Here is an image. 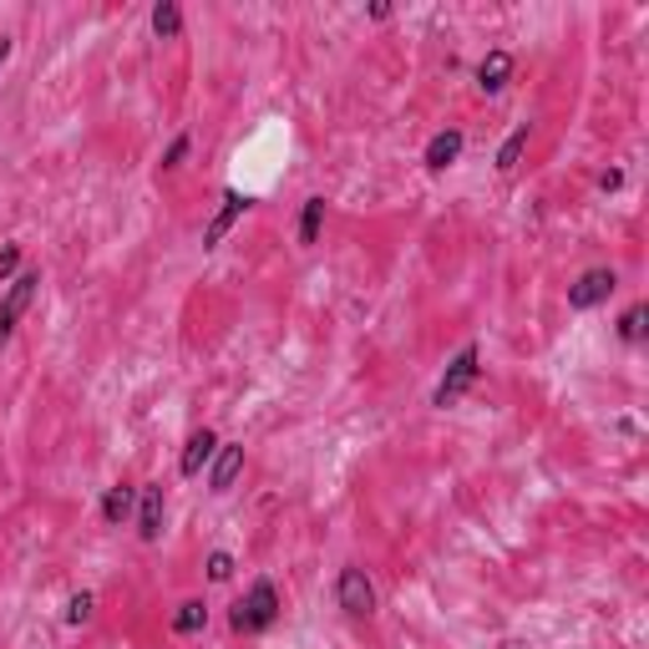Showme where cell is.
<instances>
[{
  "label": "cell",
  "instance_id": "6",
  "mask_svg": "<svg viewBox=\"0 0 649 649\" xmlns=\"http://www.w3.org/2000/svg\"><path fill=\"white\" fill-rule=\"evenodd\" d=\"M137 538L143 543H162V528H168V492H162V482H143L137 487Z\"/></svg>",
  "mask_w": 649,
  "mask_h": 649
},
{
  "label": "cell",
  "instance_id": "4",
  "mask_svg": "<svg viewBox=\"0 0 649 649\" xmlns=\"http://www.w3.org/2000/svg\"><path fill=\"white\" fill-rule=\"evenodd\" d=\"M335 604L345 609L351 620H370V614H376L381 599H376V584H370V574L360 568V563H345V568L335 574Z\"/></svg>",
  "mask_w": 649,
  "mask_h": 649
},
{
  "label": "cell",
  "instance_id": "11",
  "mask_svg": "<svg viewBox=\"0 0 649 649\" xmlns=\"http://www.w3.org/2000/svg\"><path fill=\"white\" fill-rule=\"evenodd\" d=\"M513 82V51H487L482 61H477V91H487V97H498L502 87Z\"/></svg>",
  "mask_w": 649,
  "mask_h": 649
},
{
  "label": "cell",
  "instance_id": "15",
  "mask_svg": "<svg viewBox=\"0 0 649 649\" xmlns=\"http://www.w3.org/2000/svg\"><path fill=\"white\" fill-rule=\"evenodd\" d=\"M320 229H324V198L315 193V198H305V208H299V229H295L299 249H315V244H320Z\"/></svg>",
  "mask_w": 649,
  "mask_h": 649
},
{
  "label": "cell",
  "instance_id": "1",
  "mask_svg": "<svg viewBox=\"0 0 649 649\" xmlns=\"http://www.w3.org/2000/svg\"><path fill=\"white\" fill-rule=\"evenodd\" d=\"M280 614H284V599L274 589V578H254L244 589V599H234V609H229V629L234 635H265V629L280 624Z\"/></svg>",
  "mask_w": 649,
  "mask_h": 649
},
{
  "label": "cell",
  "instance_id": "2",
  "mask_svg": "<svg viewBox=\"0 0 649 649\" xmlns=\"http://www.w3.org/2000/svg\"><path fill=\"white\" fill-rule=\"evenodd\" d=\"M477 376H482V351L467 340V345L452 355V366H446V376L437 381V391H431V406H457V401L477 385Z\"/></svg>",
  "mask_w": 649,
  "mask_h": 649
},
{
  "label": "cell",
  "instance_id": "17",
  "mask_svg": "<svg viewBox=\"0 0 649 649\" xmlns=\"http://www.w3.org/2000/svg\"><path fill=\"white\" fill-rule=\"evenodd\" d=\"M645 320H649V305H629V310L620 315V340H624V345H639V340L649 335Z\"/></svg>",
  "mask_w": 649,
  "mask_h": 649
},
{
  "label": "cell",
  "instance_id": "22",
  "mask_svg": "<svg viewBox=\"0 0 649 649\" xmlns=\"http://www.w3.org/2000/svg\"><path fill=\"white\" fill-rule=\"evenodd\" d=\"M599 188H604V193H620V188H624V168H609V173H599Z\"/></svg>",
  "mask_w": 649,
  "mask_h": 649
},
{
  "label": "cell",
  "instance_id": "23",
  "mask_svg": "<svg viewBox=\"0 0 649 649\" xmlns=\"http://www.w3.org/2000/svg\"><path fill=\"white\" fill-rule=\"evenodd\" d=\"M11 51H15V41H11V36H0V66L11 61Z\"/></svg>",
  "mask_w": 649,
  "mask_h": 649
},
{
  "label": "cell",
  "instance_id": "10",
  "mask_svg": "<svg viewBox=\"0 0 649 649\" xmlns=\"http://www.w3.org/2000/svg\"><path fill=\"white\" fill-rule=\"evenodd\" d=\"M213 452H219V431L198 427L188 437V446H183V457H177V477H204V467L213 462Z\"/></svg>",
  "mask_w": 649,
  "mask_h": 649
},
{
  "label": "cell",
  "instance_id": "8",
  "mask_svg": "<svg viewBox=\"0 0 649 649\" xmlns=\"http://www.w3.org/2000/svg\"><path fill=\"white\" fill-rule=\"evenodd\" d=\"M238 477H244V446L219 442V452H213V462H208V492L223 498V492H234Z\"/></svg>",
  "mask_w": 649,
  "mask_h": 649
},
{
  "label": "cell",
  "instance_id": "21",
  "mask_svg": "<svg viewBox=\"0 0 649 649\" xmlns=\"http://www.w3.org/2000/svg\"><path fill=\"white\" fill-rule=\"evenodd\" d=\"M21 274V244H0V284H11Z\"/></svg>",
  "mask_w": 649,
  "mask_h": 649
},
{
  "label": "cell",
  "instance_id": "5",
  "mask_svg": "<svg viewBox=\"0 0 649 649\" xmlns=\"http://www.w3.org/2000/svg\"><path fill=\"white\" fill-rule=\"evenodd\" d=\"M620 290V274L609 265H593V269H584L574 284H568V310H599L609 295Z\"/></svg>",
  "mask_w": 649,
  "mask_h": 649
},
{
  "label": "cell",
  "instance_id": "18",
  "mask_svg": "<svg viewBox=\"0 0 649 649\" xmlns=\"http://www.w3.org/2000/svg\"><path fill=\"white\" fill-rule=\"evenodd\" d=\"M234 553H223V548H213V553H208L204 559V574H208V584H229V578H234Z\"/></svg>",
  "mask_w": 649,
  "mask_h": 649
},
{
  "label": "cell",
  "instance_id": "20",
  "mask_svg": "<svg viewBox=\"0 0 649 649\" xmlns=\"http://www.w3.org/2000/svg\"><path fill=\"white\" fill-rule=\"evenodd\" d=\"M91 609H97V593H91V589L72 593V599H66V624H87Z\"/></svg>",
  "mask_w": 649,
  "mask_h": 649
},
{
  "label": "cell",
  "instance_id": "14",
  "mask_svg": "<svg viewBox=\"0 0 649 649\" xmlns=\"http://www.w3.org/2000/svg\"><path fill=\"white\" fill-rule=\"evenodd\" d=\"M148 26L158 41H177V36H183V5H177V0H158L148 11Z\"/></svg>",
  "mask_w": 649,
  "mask_h": 649
},
{
  "label": "cell",
  "instance_id": "3",
  "mask_svg": "<svg viewBox=\"0 0 649 649\" xmlns=\"http://www.w3.org/2000/svg\"><path fill=\"white\" fill-rule=\"evenodd\" d=\"M41 295V269H21L11 284H5V299H0V351L11 345L15 324H21V315L30 310V299Z\"/></svg>",
  "mask_w": 649,
  "mask_h": 649
},
{
  "label": "cell",
  "instance_id": "16",
  "mask_svg": "<svg viewBox=\"0 0 649 649\" xmlns=\"http://www.w3.org/2000/svg\"><path fill=\"white\" fill-rule=\"evenodd\" d=\"M528 143H532V127H528V122H517L513 133L502 137L498 158H492V162H498V173H513L517 162H523V152H528Z\"/></svg>",
  "mask_w": 649,
  "mask_h": 649
},
{
  "label": "cell",
  "instance_id": "7",
  "mask_svg": "<svg viewBox=\"0 0 649 649\" xmlns=\"http://www.w3.org/2000/svg\"><path fill=\"white\" fill-rule=\"evenodd\" d=\"M254 208V198L249 193H238V188H223V204H219V213L204 223V249H219L223 238H229V229H234L244 213Z\"/></svg>",
  "mask_w": 649,
  "mask_h": 649
},
{
  "label": "cell",
  "instance_id": "9",
  "mask_svg": "<svg viewBox=\"0 0 649 649\" xmlns=\"http://www.w3.org/2000/svg\"><path fill=\"white\" fill-rule=\"evenodd\" d=\"M462 148H467V133H462V127H442V133H431V143L421 148V162H427L431 173H446V168L462 158Z\"/></svg>",
  "mask_w": 649,
  "mask_h": 649
},
{
  "label": "cell",
  "instance_id": "12",
  "mask_svg": "<svg viewBox=\"0 0 649 649\" xmlns=\"http://www.w3.org/2000/svg\"><path fill=\"white\" fill-rule=\"evenodd\" d=\"M102 523L107 528H122V523H133V513H137V487L133 482H118V487H107L102 492Z\"/></svg>",
  "mask_w": 649,
  "mask_h": 649
},
{
  "label": "cell",
  "instance_id": "13",
  "mask_svg": "<svg viewBox=\"0 0 649 649\" xmlns=\"http://www.w3.org/2000/svg\"><path fill=\"white\" fill-rule=\"evenodd\" d=\"M168 629H173L177 639H193L208 629V604L204 599H183V604L173 609V620H168Z\"/></svg>",
  "mask_w": 649,
  "mask_h": 649
},
{
  "label": "cell",
  "instance_id": "19",
  "mask_svg": "<svg viewBox=\"0 0 649 649\" xmlns=\"http://www.w3.org/2000/svg\"><path fill=\"white\" fill-rule=\"evenodd\" d=\"M188 152H193V137L188 133H177L173 143H168V152H162V173H177V168H183V162H188Z\"/></svg>",
  "mask_w": 649,
  "mask_h": 649
}]
</instances>
